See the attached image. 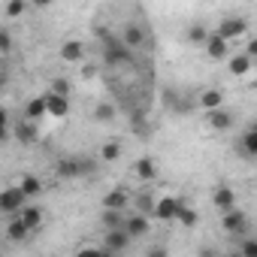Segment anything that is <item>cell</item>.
<instances>
[{
  "instance_id": "36",
  "label": "cell",
  "mask_w": 257,
  "mask_h": 257,
  "mask_svg": "<svg viewBox=\"0 0 257 257\" xmlns=\"http://www.w3.org/2000/svg\"><path fill=\"white\" fill-rule=\"evenodd\" d=\"M31 7H37V10H46V7H52V0H28Z\"/></svg>"
},
{
  "instance_id": "3",
  "label": "cell",
  "mask_w": 257,
  "mask_h": 257,
  "mask_svg": "<svg viewBox=\"0 0 257 257\" xmlns=\"http://www.w3.org/2000/svg\"><path fill=\"white\" fill-rule=\"evenodd\" d=\"M164 106H167L173 115H191L194 106H197V100L185 97L179 88H164Z\"/></svg>"
},
{
  "instance_id": "24",
  "label": "cell",
  "mask_w": 257,
  "mask_h": 257,
  "mask_svg": "<svg viewBox=\"0 0 257 257\" xmlns=\"http://www.w3.org/2000/svg\"><path fill=\"white\" fill-rule=\"evenodd\" d=\"M19 215L25 218V224L31 227V233H37V230L43 227V209H40V206H25Z\"/></svg>"
},
{
  "instance_id": "19",
  "label": "cell",
  "mask_w": 257,
  "mask_h": 257,
  "mask_svg": "<svg viewBox=\"0 0 257 257\" xmlns=\"http://www.w3.org/2000/svg\"><path fill=\"white\" fill-rule=\"evenodd\" d=\"M124 209H103V215H100V227L103 230H118V227H124Z\"/></svg>"
},
{
  "instance_id": "23",
  "label": "cell",
  "mask_w": 257,
  "mask_h": 257,
  "mask_svg": "<svg viewBox=\"0 0 257 257\" xmlns=\"http://www.w3.org/2000/svg\"><path fill=\"white\" fill-rule=\"evenodd\" d=\"M251 67H254V58H251L248 52H242V55H233V58H230V73H233V76H245Z\"/></svg>"
},
{
  "instance_id": "21",
  "label": "cell",
  "mask_w": 257,
  "mask_h": 257,
  "mask_svg": "<svg viewBox=\"0 0 257 257\" xmlns=\"http://www.w3.org/2000/svg\"><path fill=\"white\" fill-rule=\"evenodd\" d=\"M43 115H49L46 97H34V100H28V103H25V118H31V121H40Z\"/></svg>"
},
{
  "instance_id": "37",
  "label": "cell",
  "mask_w": 257,
  "mask_h": 257,
  "mask_svg": "<svg viewBox=\"0 0 257 257\" xmlns=\"http://www.w3.org/2000/svg\"><path fill=\"white\" fill-rule=\"evenodd\" d=\"M161 254H167V248H152L149 251V257H161Z\"/></svg>"
},
{
  "instance_id": "30",
  "label": "cell",
  "mask_w": 257,
  "mask_h": 257,
  "mask_svg": "<svg viewBox=\"0 0 257 257\" xmlns=\"http://www.w3.org/2000/svg\"><path fill=\"white\" fill-rule=\"evenodd\" d=\"M49 91H55V94H64V97H70V94H73V85H70V79L58 76V79H52V82H49Z\"/></svg>"
},
{
  "instance_id": "11",
  "label": "cell",
  "mask_w": 257,
  "mask_h": 257,
  "mask_svg": "<svg viewBox=\"0 0 257 257\" xmlns=\"http://www.w3.org/2000/svg\"><path fill=\"white\" fill-rule=\"evenodd\" d=\"M13 137H16L22 146H34V143L40 140V134H37V124H34L31 118H22V121L13 127Z\"/></svg>"
},
{
  "instance_id": "18",
  "label": "cell",
  "mask_w": 257,
  "mask_h": 257,
  "mask_svg": "<svg viewBox=\"0 0 257 257\" xmlns=\"http://www.w3.org/2000/svg\"><path fill=\"white\" fill-rule=\"evenodd\" d=\"M28 236H31V227L25 224L22 215H16V218L7 224V239H10V242H22V239H28Z\"/></svg>"
},
{
  "instance_id": "35",
  "label": "cell",
  "mask_w": 257,
  "mask_h": 257,
  "mask_svg": "<svg viewBox=\"0 0 257 257\" xmlns=\"http://www.w3.org/2000/svg\"><path fill=\"white\" fill-rule=\"evenodd\" d=\"M245 52L257 61V34H254V37H245Z\"/></svg>"
},
{
  "instance_id": "32",
  "label": "cell",
  "mask_w": 257,
  "mask_h": 257,
  "mask_svg": "<svg viewBox=\"0 0 257 257\" xmlns=\"http://www.w3.org/2000/svg\"><path fill=\"white\" fill-rule=\"evenodd\" d=\"M25 10H28L25 0H10V4H7V19H22Z\"/></svg>"
},
{
  "instance_id": "2",
  "label": "cell",
  "mask_w": 257,
  "mask_h": 257,
  "mask_svg": "<svg viewBox=\"0 0 257 257\" xmlns=\"http://www.w3.org/2000/svg\"><path fill=\"white\" fill-rule=\"evenodd\" d=\"M91 170H94V164L88 158H64V161H58V176L61 179H85V176H91Z\"/></svg>"
},
{
  "instance_id": "29",
  "label": "cell",
  "mask_w": 257,
  "mask_h": 257,
  "mask_svg": "<svg viewBox=\"0 0 257 257\" xmlns=\"http://www.w3.org/2000/svg\"><path fill=\"white\" fill-rule=\"evenodd\" d=\"M19 185L25 188V194H28V197H37V194H43V182H40V176H25Z\"/></svg>"
},
{
  "instance_id": "33",
  "label": "cell",
  "mask_w": 257,
  "mask_h": 257,
  "mask_svg": "<svg viewBox=\"0 0 257 257\" xmlns=\"http://www.w3.org/2000/svg\"><path fill=\"white\" fill-rule=\"evenodd\" d=\"M239 254H245V257H257V239L242 236V242H239Z\"/></svg>"
},
{
  "instance_id": "10",
  "label": "cell",
  "mask_w": 257,
  "mask_h": 257,
  "mask_svg": "<svg viewBox=\"0 0 257 257\" xmlns=\"http://www.w3.org/2000/svg\"><path fill=\"white\" fill-rule=\"evenodd\" d=\"M212 203H215L218 212H230V209H236V191L230 185H218L212 191Z\"/></svg>"
},
{
  "instance_id": "28",
  "label": "cell",
  "mask_w": 257,
  "mask_h": 257,
  "mask_svg": "<svg viewBox=\"0 0 257 257\" xmlns=\"http://www.w3.org/2000/svg\"><path fill=\"white\" fill-rule=\"evenodd\" d=\"M100 161H106V164H112V161H118L121 158V143H106L103 149H100V155H97Z\"/></svg>"
},
{
  "instance_id": "8",
  "label": "cell",
  "mask_w": 257,
  "mask_h": 257,
  "mask_svg": "<svg viewBox=\"0 0 257 257\" xmlns=\"http://www.w3.org/2000/svg\"><path fill=\"white\" fill-rule=\"evenodd\" d=\"M206 121H209L212 131L224 134V131H230V127H233V112L224 109V106H218V109H209V112H206Z\"/></svg>"
},
{
  "instance_id": "25",
  "label": "cell",
  "mask_w": 257,
  "mask_h": 257,
  "mask_svg": "<svg viewBox=\"0 0 257 257\" xmlns=\"http://www.w3.org/2000/svg\"><path fill=\"white\" fill-rule=\"evenodd\" d=\"M121 40L131 46V49H140V46H146V37H143V31L137 28V25H127L124 31H121Z\"/></svg>"
},
{
  "instance_id": "26",
  "label": "cell",
  "mask_w": 257,
  "mask_h": 257,
  "mask_svg": "<svg viewBox=\"0 0 257 257\" xmlns=\"http://www.w3.org/2000/svg\"><path fill=\"white\" fill-rule=\"evenodd\" d=\"M115 103H109V100H103V103H97L94 106V121H112L115 118Z\"/></svg>"
},
{
  "instance_id": "12",
  "label": "cell",
  "mask_w": 257,
  "mask_h": 257,
  "mask_svg": "<svg viewBox=\"0 0 257 257\" xmlns=\"http://www.w3.org/2000/svg\"><path fill=\"white\" fill-rule=\"evenodd\" d=\"M43 97H46V106H49V115H52V118H64V115L70 112V97L55 94V91H46Z\"/></svg>"
},
{
  "instance_id": "6",
  "label": "cell",
  "mask_w": 257,
  "mask_h": 257,
  "mask_svg": "<svg viewBox=\"0 0 257 257\" xmlns=\"http://www.w3.org/2000/svg\"><path fill=\"white\" fill-rule=\"evenodd\" d=\"M131 242H134V236L127 233L124 227H118V230H106V233H103V248H106V254H121V251L131 248Z\"/></svg>"
},
{
  "instance_id": "27",
  "label": "cell",
  "mask_w": 257,
  "mask_h": 257,
  "mask_svg": "<svg viewBox=\"0 0 257 257\" xmlns=\"http://www.w3.org/2000/svg\"><path fill=\"white\" fill-rule=\"evenodd\" d=\"M176 221H179V224H182V227H188V230H194V227H197V224H200V215H197V212H194V209H191V206H188V203H185V206H182V212H179V218H176Z\"/></svg>"
},
{
  "instance_id": "17",
  "label": "cell",
  "mask_w": 257,
  "mask_h": 257,
  "mask_svg": "<svg viewBox=\"0 0 257 257\" xmlns=\"http://www.w3.org/2000/svg\"><path fill=\"white\" fill-rule=\"evenodd\" d=\"M134 173H137V179H143V182H155L158 179V164H155V158H140L137 161V167H134Z\"/></svg>"
},
{
  "instance_id": "34",
  "label": "cell",
  "mask_w": 257,
  "mask_h": 257,
  "mask_svg": "<svg viewBox=\"0 0 257 257\" xmlns=\"http://www.w3.org/2000/svg\"><path fill=\"white\" fill-rule=\"evenodd\" d=\"M0 52H4V58H10V52H13V37H10V31H0Z\"/></svg>"
},
{
  "instance_id": "14",
  "label": "cell",
  "mask_w": 257,
  "mask_h": 257,
  "mask_svg": "<svg viewBox=\"0 0 257 257\" xmlns=\"http://www.w3.org/2000/svg\"><path fill=\"white\" fill-rule=\"evenodd\" d=\"M82 58H85L82 40H64V46H61V61H67V64H82Z\"/></svg>"
},
{
  "instance_id": "7",
  "label": "cell",
  "mask_w": 257,
  "mask_h": 257,
  "mask_svg": "<svg viewBox=\"0 0 257 257\" xmlns=\"http://www.w3.org/2000/svg\"><path fill=\"white\" fill-rule=\"evenodd\" d=\"M182 206H185V200H179V197H161L158 200V209H155V218L164 221V224H170V221L179 218Z\"/></svg>"
},
{
  "instance_id": "13",
  "label": "cell",
  "mask_w": 257,
  "mask_h": 257,
  "mask_svg": "<svg viewBox=\"0 0 257 257\" xmlns=\"http://www.w3.org/2000/svg\"><path fill=\"white\" fill-rule=\"evenodd\" d=\"M197 106H200L203 112L224 106V94H221V88H203V91L197 94Z\"/></svg>"
},
{
  "instance_id": "20",
  "label": "cell",
  "mask_w": 257,
  "mask_h": 257,
  "mask_svg": "<svg viewBox=\"0 0 257 257\" xmlns=\"http://www.w3.org/2000/svg\"><path fill=\"white\" fill-rule=\"evenodd\" d=\"M239 152H242L245 158H257V124L248 127V131L242 134V140H239Z\"/></svg>"
},
{
  "instance_id": "1",
  "label": "cell",
  "mask_w": 257,
  "mask_h": 257,
  "mask_svg": "<svg viewBox=\"0 0 257 257\" xmlns=\"http://www.w3.org/2000/svg\"><path fill=\"white\" fill-rule=\"evenodd\" d=\"M28 194H25V188L22 185H10L4 194H0V212L4 215H19L25 206H28Z\"/></svg>"
},
{
  "instance_id": "5",
  "label": "cell",
  "mask_w": 257,
  "mask_h": 257,
  "mask_svg": "<svg viewBox=\"0 0 257 257\" xmlns=\"http://www.w3.org/2000/svg\"><path fill=\"white\" fill-rule=\"evenodd\" d=\"M221 227H224V233H230V236H245L248 233V215L236 206V209H230V212H221Z\"/></svg>"
},
{
  "instance_id": "31",
  "label": "cell",
  "mask_w": 257,
  "mask_h": 257,
  "mask_svg": "<svg viewBox=\"0 0 257 257\" xmlns=\"http://www.w3.org/2000/svg\"><path fill=\"white\" fill-rule=\"evenodd\" d=\"M155 209H158V200H152L149 194H140V197H137V212H146V215H155Z\"/></svg>"
},
{
  "instance_id": "16",
  "label": "cell",
  "mask_w": 257,
  "mask_h": 257,
  "mask_svg": "<svg viewBox=\"0 0 257 257\" xmlns=\"http://www.w3.org/2000/svg\"><path fill=\"white\" fill-rule=\"evenodd\" d=\"M227 46H230V40H224L221 34H212L209 43H206V55H209L212 61H224V58H227Z\"/></svg>"
},
{
  "instance_id": "22",
  "label": "cell",
  "mask_w": 257,
  "mask_h": 257,
  "mask_svg": "<svg viewBox=\"0 0 257 257\" xmlns=\"http://www.w3.org/2000/svg\"><path fill=\"white\" fill-rule=\"evenodd\" d=\"M209 37H212V31H209L206 25H191V28H188V34H185V40H188L191 46H206V43H209Z\"/></svg>"
},
{
  "instance_id": "4",
  "label": "cell",
  "mask_w": 257,
  "mask_h": 257,
  "mask_svg": "<svg viewBox=\"0 0 257 257\" xmlns=\"http://www.w3.org/2000/svg\"><path fill=\"white\" fill-rule=\"evenodd\" d=\"M215 34H221L224 40H242V37H248V22L242 19V16H224L221 22H218V31Z\"/></svg>"
},
{
  "instance_id": "15",
  "label": "cell",
  "mask_w": 257,
  "mask_h": 257,
  "mask_svg": "<svg viewBox=\"0 0 257 257\" xmlns=\"http://www.w3.org/2000/svg\"><path fill=\"white\" fill-rule=\"evenodd\" d=\"M100 206H103V209H127V206H131V194H127V191L118 185V188H112V191L103 197Z\"/></svg>"
},
{
  "instance_id": "9",
  "label": "cell",
  "mask_w": 257,
  "mask_h": 257,
  "mask_svg": "<svg viewBox=\"0 0 257 257\" xmlns=\"http://www.w3.org/2000/svg\"><path fill=\"white\" fill-rule=\"evenodd\" d=\"M124 230L131 233L134 239H140V236H149V233H152L149 215H146V212H137V215H127V218H124Z\"/></svg>"
}]
</instances>
